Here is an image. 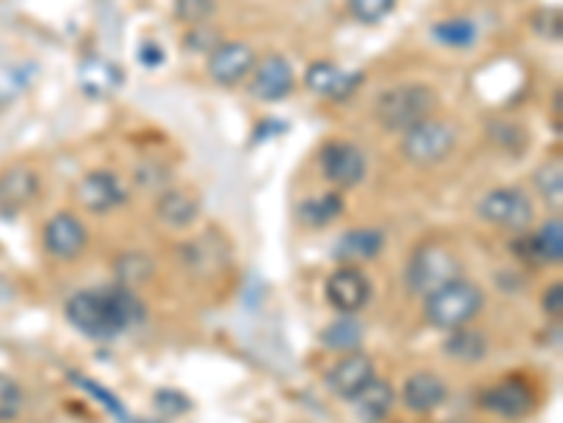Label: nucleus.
Segmentation results:
<instances>
[{
    "mask_svg": "<svg viewBox=\"0 0 563 423\" xmlns=\"http://www.w3.org/2000/svg\"><path fill=\"white\" fill-rule=\"evenodd\" d=\"M65 320L88 339L111 341L141 325L147 320V308L127 285L118 283L68 297Z\"/></svg>",
    "mask_w": 563,
    "mask_h": 423,
    "instance_id": "obj_1",
    "label": "nucleus"
},
{
    "mask_svg": "<svg viewBox=\"0 0 563 423\" xmlns=\"http://www.w3.org/2000/svg\"><path fill=\"white\" fill-rule=\"evenodd\" d=\"M437 102H440V94L431 85L403 83L395 85V88L380 90L372 113H375V122L386 133H400L403 136L405 130H412L414 125H420L423 119L434 116Z\"/></svg>",
    "mask_w": 563,
    "mask_h": 423,
    "instance_id": "obj_2",
    "label": "nucleus"
},
{
    "mask_svg": "<svg viewBox=\"0 0 563 423\" xmlns=\"http://www.w3.org/2000/svg\"><path fill=\"white\" fill-rule=\"evenodd\" d=\"M481 311H485V291L474 279L465 277L451 279L434 294H428L426 302H423L428 325L446 331V334L467 327Z\"/></svg>",
    "mask_w": 563,
    "mask_h": 423,
    "instance_id": "obj_3",
    "label": "nucleus"
},
{
    "mask_svg": "<svg viewBox=\"0 0 563 423\" xmlns=\"http://www.w3.org/2000/svg\"><path fill=\"white\" fill-rule=\"evenodd\" d=\"M462 277L460 260L440 244H423L412 251L405 263V285L414 297L426 299L437 288H442L451 279Z\"/></svg>",
    "mask_w": 563,
    "mask_h": 423,
    "instance_id": "obj_4",
    "label": "nucleus"
},
{
    "mask_svg": "<svg viewBox=\"0 0 563 423\" xmlns=\"http://www.w3.org/2000/svg\"><path fill=\"white\" fill-rule=\"evenodd\" d=\"M456 147V130L451 122L437 116L423 119L420 125L403 133L400 139V153L414 167H437L440 161H446Z\"/></svg>",
    "mask_w": 563,
    "mask_h": 423,
    "instance_id": "obj_5",
    "label": "nucleus"
},
{
    "mask_svg": "<svg viewBox=\"0 0 563 423\" xmlns=\"http://www.w3.org/2000/svg\"><path fill=\"white\" fill-rule=\"evenodd\" d=\"M476 212L485 223L508 232H524L529 229V223L536 221V203L518 187L490 189L479 201Z\"/></svg>",
    "mask_w": 563,
    "mask_h": 423,
    "instance_id": "obj_6",
    "label": "nucleus"
},
{
    "mask_svg": "<svg viewBox=\"0 0 563 423\" xmlns=\"http://www.w3.org/2000/svg\"><path fill=\"white\" fill-rule=\"evenodd\" d=\"M364 150L350 139H330L318 147V170L327 184L338 189H352L366 178Z\"/></svg>",
    "mask_w": 563,
    "mask_h": 423,
    "instance_id": "obj_7",
    "label": "nucleus"
},
{
    "mask_svg": "<svg viewBox=\"0 0 563 423\" xmlns=\"http://www.w3.org/2000/svg\"><path fill=\"white\" fill-rule=\"evenodd\" d=\"M74 198L79 209H85L90 215H108V212L130 201V189L122 181V175H116L113 170H90L76 184Z\"/></svg>",
    "mask_w": 563,
    "mask_h": 423,
    "instance_id": "obj_8",
    "label": "nucleus"
},
{
    "mask_svg": "<svg viewBox=\"0 0 563 423\" xmlns=\"http://www.w3.org/2000/svg\"><path fill=\"white\" fill-rule=\"evenodd\" d=\"M479 407L493 412L496 418H504V421H522L536 410V393H533L529 382L513 375V378H504L493 387L481 389Z\"/></svg>",
    "mask_w": 563,
    "mask_h": 423,
    "instance_id": "obj_9",
    "label": "nucleus"
},
{
    "mask_svg": "<svg viewBox=\"0 0 563 423\" xmlns=\"http://www.w3.org/2000/svg\"><path fill=\"white\" fill-rule=\"evenodd\" d=\"M375 361L366 353L355 350V353H343L341 359L327 370L324 375V384L330 389L333 396L341 398V401H355L372 382H375Z\"/></svg>",
    "mask_w": 563,
    "mask_h": 423,
    "instance_id": "obj_10",
    "label": "nucleus"
},
{
    "mask_svg": "<svg viewBox=\"0 0 563 423\" xmlns=\"http://www.w3.org/2000/svg\"><path fill=\"white\" fill-rule=\"evenodd\" d=\"M324 297L338 313L355 316L361 308H366L372 297L370 277L358 265H338L327 277V283H324Z\"/></svg>",
    "mask_w": 563,
    "mask_h": 423,
    "instance_id": "obj_11",
    "label": "nucleus"
},
{
    "mask_svg": "<svg viewBox=\"0 0 563 423\" xmlns=\"http://www.w3.org/2000/svg\"><path fill=\"white\" fill-rule=\"evenodd\" d=\"M42 246L54 260L71 263L88 249V226L74 212H57L42 226Z\"/></svg>",
    "mask_w": 563,
    "mask_h": 423,
    "instance_id": "obj_12",
    "label": "nucleus"
},
{
    "mask_svg": "<svg viewBox=\"0 0 563 423\" xmlns=\"http://www.w3.org/2000/svg\"><path fill=\"white\" fill-rule=\"evenodd\" d=\"M293 88L296 71L282 54H268L265 60H260V63L254 65V71H251V85H248V90H251V97H254L257 102H285V99L293 94Z\"/></svg>",
    "mask_w": 563,
    "mask_h": 423,
    "instance_id": "obj_13",
    "label": "nucleus"
},
{
    "mask_svg": "<svg viewBox=\"0 0 563 423\" xmlns=\"http://www.w3.org/2000/svg\"><path fill=\"white\" fill-rule=\"evenodd\" d=\"M254 65V49L240 40H223L207 60L209 77H212L214 85H223V88H234L246 77H251Z\"/></svg>",
    "mask_w": 563,
    "mask_h": 423,
    "instance_id": "obj_14",
    "label": "nucleus"
},
{
    "mask_svg": "<svg viewBox=\"0 0 563 423\" xmlns=\"http://www.w3.org/2000/svg\"><path fill=\"white\" fill-rule=\"evenodd\" d=\"M513 251L518 260L529 265H558L563 260V223L561 217H550L538 232L518 235L513 240Z\"/></svg>",
    "mask_w": 563,
    "mask_h": 423,
    "instance_id": "obj_15",
    "label": "nucleus"
},
{
    "mask_svg": "<svg viewBox=\"0 0 563 423\" xmlns=\"http://www.w3.org/2000/svg\"><path fill=\"white\" fill-rule=\"evenodd\" d=\"M40 198V175L32 167H7L0 173V215H17Z\"/></svg>",
    "mask_w": 563,
    "mask_h": 423,
    "instance_id": "obj_16",
    "label": "nucleus"
},
{
    "mask_svg": "<svg viewBox=\"0 0 563 423\" xmlns=\"http://www.w3.org/2000/svg\"><path fill=\"white\" fill-rule=\"evenodd\" d=\"M400 401L409 412L426 415V412L440 410L442 403L448 401V384L431 370H417L400 387Z\"/></svg>",
    "mask_w": 563,
    "mask_h": 423,
    "instance_id": "obj_17",
    "label": "nucleus"
},
{
    "mask_svg": "<svg viewBox=\"0 0 563 423\" xmlns=\"http://www.w3.org/2000/svg\"><path fill=\"white\" fill-rule=\"evenodd\" d=\"M304 83H308V88L313 90V94H318V97L341 102V99L355 94L358 85L364 83V74H350V71L338 69L336 63H324V60H318V63H313L308 69Z\"/></svg>",
    "mask_w": 563,
    "mask_h": 423,
    "instance_id": "obj_18",
    "label": "nucleus"
},
{
    "mask_svg": "<svg viewBox=\"0 0 563 423\" xmlns=\"http://www.w3.org/2000/svg\"><path fill=\"white\" fill-rule=\"evenodd\" d=\"M384 246H386L384 232L361 226V229H350L338 237L336 246H333V257H336L341 265L370 263V260L380 257Z\"/></svg>",
    "mask_w": 563,
    "mask_h": 423,
    "instance_id": "obj_19",
    "label": "nucleus"
},
{
    "mask_svg": "<svg viewBox=\"0 0 563 423\" xmlns=\"http://www.w3.org/2000/svg\"><path fill=\"white\" fill-rule=\"evenodd\" d=\"M200 215L198 195L180 187L161 189L159 201H155V217L170 229H186L192 226Z\"/></svg>",
    "mask_w": 563,
    "mask_h": 423,
    "instance_id": "obj_20",
    "label": "nucleus"
},
{
    "mask_svg": "<svg viewBox=\"0 0 563 423\" xmlns=\"http://www.w3.org/2000/svg\"><path fill=\"white\" fill-rule=\"evenodd\" d=\"M395 401H398V393H395L392 384L384 382V378H375V382L355 398L358 418L364 423H384L386 418L392 415Z\"/></svg>",
    "mask_w": 563,
    "mask_h": 423,
    "instance_id": "obj_21",
    "label": "nucleus"
},
{
    "mask_svg": "<svg viewBox=\"0 0 563 423\" xmlns=\"http://www.w3.org/2000/svg\"><path fill=\"white\" fill-rule=\"evenodd\" d=\"M322 345L324 350H333V353H355V350H361V345H364V325L355 320V316H350V313H341L336 322H330V325L324 327L322 331Z\"/></svg>",
    "mask_w": 563,
    "mask_h": 423,
    "instance_id": "obj_22",
    "label": "nucleus"
},
{
    "mask_svg": "<svg viewBox=\"0 0 563 423\" xmlns=\"http://www.w3.org/2000/svg\"><path fill=\"white\" fill-rule=\"evenodd\" d=\"M341 215H343V198L341 192H336V189L313 195V198L299 203V221H302L304 226H310V229H324V226L336 223Z\"/></svg>",
    "mask_w": 563,
    "mask_h": 423,
    "instance_id": "obj_23",
    "label": "nucleus"
},
{
    "mask_svg": "<svg viewBox=\"0 0 563 423\" xmlns=\"http://www.w3.org/2000/svg\"><path fill=\"white\" fill-rule=\"evenodd\" d=\"M184 254H186V260H189V265H192V269H203V263H207V271H212V269L217 271L221 265H226L228 244H226V237H223L221 232H203L198 240L186 244Z\"/></svg>",
    "mask_w": 563,
    "mask_h": 423,
    "instance_id": "obj_24",
    "label": "nucleus"
},
{
    "mask_svg": "<svg viewBox=\"0 0 563 423\" xmlns=\"http://www.w3.org/2000/svg\"><path fill=\"white\" fill-rule=\"evenodd\" d=\"M79 85L88 97H108L111 90H116L122 85V74L113 63L108 60H88L79 71Z\"/></svg>",
    "mask_w": 563,
    "mask_h": 423,
    "instance_id": "obj_25",
    "label": "nucleus"
},
{
    "mask_svg": "<svg viewBox=\"0 0 563 423\" xmlns=\"http://www.w3.org/2000/svg\"><path fill=\"white\" fill-rule=\"evenodd\" d=\"M431 37L448 49H471L479 37V28H476L474 21L467 17H448V21L434 23Z\"/></svg>",
    "mask_w": 563,
    "mask_h": 423,
    "instance_id": "obj_26",
    "label": "nucleus"
},
{
    "mask_svg": "<svg viewBox=\"0 0 563 423\" xmlns=\"http://www.w3.org/2000/svg\"><path fill=\"white\" fill-rule=\"evenodd\" d=\"M68 378L76 384V387L83 389L85 396H90L97 403H102V410L108 412V415L116 418L118 423H130V412H127V407L122 403V398H118L116 393H111L104 384L93 382V378H88V375L74 373V370L68 373Z\"/></svg>",
    "mask_w": 563,
    "mask_h": 423,
    "instance_id": "obj_27",
    "label": "nucleus"
},
{
    "mask_svg": "<svg viewBox=\"0 0 563 423\" xmlns=\"http://www.w3.org/2000/svg\"><path fill=\"white\" fill-rule=\"evenodd\" d=\"M446 353L456 361H479L488 356V339L479 331L460 327V331H451V336H448Z\"/></svg>",
    "mask_w": 563,
    "mask_h": 423,
    "instance_id": "obj_28",
    "label": "nucleus"
},
{
    "mask_svg": "<svg viewBox=\"0 0 563 423\" xmlns=\"http://www.w3.org/2000/svg\"><path fill=\"white\" fill-rule=\"evenodd\" d=\"M32 77H35V65H3V69H0V104L14 102V99L21 97L23 90L28 88V83H32Z\"/></svg>",
    "mask_w": 563,
    "mask_h": 423,
    "instance_id": "obj_29",
    "label": "nucleus"
},
{
    "mask_svg": "<svg viewBox=\"0 0 563 423\" xmlns=\"http://www.w3.org/2000/svg\"><path fill=\"white\" fill-rule=\"evenodd\" d=\"M533 184H536L538 195H541L543 201L550 203V207L561 209L563 203V173H561V164H543V167L536 170V178H533Z\"/></svg>",
    "mask_w": 563,
    "mask_h": 423,
    "instance_id": "obj_30",
    "label": "nucleus"
},
{
    "mask_svg": "<svg viewBox=\"0 0 563 423\" xmlns=\"http://www.w3.org/2000/svg\"><path fill=\"white\" fill-rule=\"evenodd\" d=\"M152 274V260L150 254H141V251H130V254H122L116 260V279L122 285L130 288L133 283H145Z\"/></svg>",
    "mask_w": 563,
    "mask_h": 423,
    "instance_id": "obj_31",
    "label": "nucleus"
},
{
    "mask_svg": "<svg viewBox=\"0 0 563 423\" xmlns=\"http://www.w3.org/2000/svg\"><path fill=\"white\" fill-rule=\"evenodd\" d=\"M23 403H26V393H23L21 382L0 373V423H12L14 418H21Z\"/></svg>",
    "mask_w": 563,
    "mask_h": 423,
    "instance_id": "obj_32",
    "label": "nucleus"
},
{
    "mask_svg": "<svg viewBox=\"0 0 563 423\" xmlns=\"http://www.w3.org/2000/svg\"><path fill=\"white\" fill-rule=\"evenodd\" d=\"M398 0H350V12L358 23L375 26L395 12Z\"/></svg>",
    "mask_w": 563,
    "mask_h": 423,
    "instance_id": "obj_33",
    "label": "nucleus"
},
{
    "mask_svg": "<svg viewBox=\"0 0 563 423\" xmlns=\"http://www.w3.org/2000/svg\"><path fill=\"white\" fill-rule=\"evenodd\" d=\"M217 12V0H175V17L186 26H200Z\"/></svg>",
    "mask_w": 563,
    "mask_h": 423,
    "instance_id": "obj_34",
    "label": "nucleus"
},
{
    "mask_svg": "<svg viewBox=\"0 0 563 423\" xmlns=\"http://www.w3.org/2000/svg\"><path fill=\"white\" fill-rule=\"evenodd\" d=\"M152 403H155V410L166 418H178L184 415L186 410H192V401H189L180 389H159V393L152 396Z\"/></svg>",
    "mask_w": 563,
    "mask_h": 423,
    "instance_id": "obj_35",
    "label": "nucleus"
},
{
    "mask_svg": "<svg viewBox=\"0 0 563 423\" xmlns=\"http://www.w3.org/2000/svg\"><path fill=\"white\" fill-rule=\"evenodd\" d=\"M221 35H217V28H207V26H192V32L184 37V46L186 49L198 51V54H212L217 46H221Z\"/></svg>",
    "mask_w": 563,
    "mask_h": 423,
    "instance_id": "obj_36",
    "label": "nucleus"
},
{
    "mask_svg": "<svg viewBox=\"0 0 563 423\" xmlns=\"http://www.w3.org/2000/svg\"><path fill=\"white\" fill-rule=\"evenodd\" d=\"M543 311L547 316H552L555 322H561L563 313V283H552L547 291H543Z\"/></svg>",
    "mask_w": 563,
    "mask_h": 423,
    "instance_id": "obj_37",
    "label": "nucleus"
},
{
    "mask_svg": "<svg viewBox=\"0 0 563 423\" xmlns=\"http://www.w3.org/2000/svg\"><path fill=\"white\" fill-rule=\"evenodd\" d=\"M161 60H164V54H161L159 46H145L141 49V63L145 65H159Z\"/></svg>",
    "mask_w": 563,
    "mask_h": 423,
    "instance_id": "obj_38",
    "label": "nucleus"
},
{
    "mask_svg": "<svg viewBox=\"0 0 563 423\" xmlns=\"http://www.w3.org/2000/svg\"><path fill=\"white\" fill-rule=\"evenodd\" d=\"M130 423H164V421H130Z\"/></svg>",
    "mask_w": 563,
    "mask_h": 423,
    "instance_id": "obj_39",
    "label": "nucleus"
}]
</instances>
